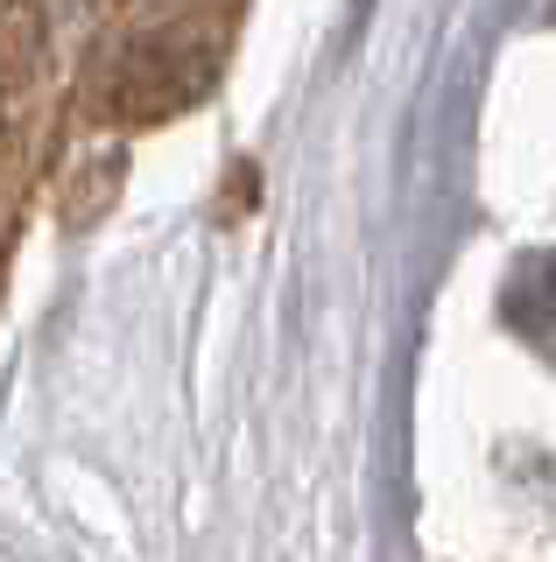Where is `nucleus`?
Here are the masks:
<instances>
[{"mask_svg":"<svg viewBox=\"0 0 556 562\" xmlns=\"http://www.w3.org/2000/svg\"><path fill=\"white\" fill-rule=\"evenodd\" d=\"M549 303H556V260H521L508 281V324H521L529 338H549Z\"/></svg>","mask_w":556,"mask_h":562,"instance_id":"obj_1","label":"nucleus"}]
</instances>
